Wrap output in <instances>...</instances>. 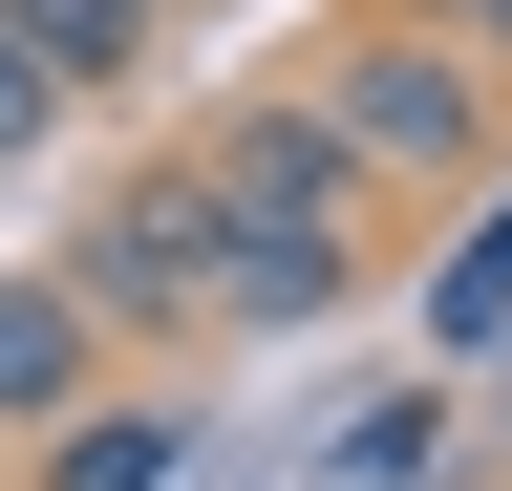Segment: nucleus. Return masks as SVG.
I'll use <instances>...</instances> for the list:
<instances>
[{
  "instance_id": "f257e3e1",
  "label": "nucleus",
  "mask_w": 512,
  "mask_h": 491,
  "mask_svg": "<svg viewBox=\"0 0 512 491\" xmlns=\"http://www.w3.org/2000/svg\"><path fill=\"white\" fill-rule=\"evenodd\" d=\"M192 193H214V299L235 321H342V299H384V193L342 171V129L299 86L192 107Z\"/></svg>"
},
{
  "instance_id": "f03ea898",
  "label": "nucleus",
  "mask_w": 512,
  "mask_h": 491,
  "mask_svg": "<svg viewBox=\"0 0 512 491\" xmlns=\"http://www.w3.org/2000/svg\"><path fill=\"white\" fill-rule=\"evenodd\" d=\"M299 107L342 129V171H363L384 214H406V193H491V129H512L470 43H448V22H384V0H363V22L299 65Z\"/></svg>"
},
{
  "instance_id": "7ed1b4c3",
  "label": "nucleus",
  "mask_w": 512,
  "mask_h": 491,
  "mask_svg": "<svg viewBox=\"0 0 512 491\" xmlns=\"http://www.w3.org/2000/svg\"><path fill=\"white\" fill-rule=\"evenodd\" d=\"M43 278L107 321V363H128V342H192V321H235V299H214V193H192V150H128Z\"/></svg>"
},
{
  "instance_id": "20e7f679",
  "label": "nucleus",
  "mask_w": 512,
  "mask_h": 491,
  "mask_svg": "<svg viewBox=\"0 0 512 491\" xmlns=\"http://www.w3.org/2000/svg\"><path fill=\"white\" fill-rule=\"evenodd\" d=\"M86 406H107V321L22 257L0 278V449H43V427H86Z\"/></svg>"
},
{
  "instance_id": "39448f33",
  "label": "nucleus",
  "mask_w": 512,
  "mask_h": 491,
  "mask_svg": "<svg viewBox=\"0 0 512 491\" xmlns=\"http://www.w3.org/2000/svg\"><path fill=\"white\" fill-rule=\"evenodd\" d=\"M192 449H214V427H192L171 385H107L86 427H43V449H22V491H171Z\"/></svg>"
},
{
  "instance_id": "423d86ee",
  "label": "nucleus",
  "mask_w": 512,
  "mask_h": 491,
  "mask_svg": "<svg viewBox=\"0 0 512 491\" xmlns=\"http://www.w3.org/2000/svg\"><path fill=\"white\" fill-rule=\"evenodd\" d=\"M0 22H22V65H43L64 107H128V86L171 65V22H150V0H0Z\"/></svg>"
},
{
  "instance_id": "0eeeda50",
  "label": "nucleus",
  "mask_w": 512,
  "mask_h": 491,
  "mask_svg": "<svg viewBox=\"0 0 512 491\" xmlns=\"http://www.w3.org/2000/svg\"><path fill=\"white\" fill-rule=\"evenodd\" d=\"M512 342V193H470V214H448V257H427V385H448V363H491Z\"/></svg>"
},
{
  "instance_id": "6e6552de",
  "label": "nucleus",
  "mask_w": 512,
  "mask_h": 491,
  "mask_svg": "<svg viewBox=\"0 0 512 491\" xmlns=\"http://www.w3.org/2000/svg\"><path fill=\"white\" fill-rule=\"evenodd\" d=\"M320 470H342V491H448V385H427V363L363 385L342 427H320Z\"/></svg>"
},
{
  "instance_id": "1a4fd4ad",
  "label": "nucleus",
  "mask_w": 512,
  "mask_h": 491,
  "mask_svg": "<svg viewBox=\"0 0 512 491\" xmlns=\"http://www.w3.org/2000/svg\"><path fill=\"white\" fill-rule=\"evenodd\" d=\"M43 150H64V86L22 65V22H0V171H43Z\"/></svg>"
},
{
  "instance_id": "9d476101",
  "label": "nucleus",
  "mask_w": 512,
  "mask_h": 491,
  "mask_svg": "<svg viewBox=\"0 0 512 491\" xmlns=\"http://www.w3.org/2000/svg\"><path fill=\"white\" fill-rule=\"evenodd\" d=\"M384 22H448V43H470V65L512 86V0H384Z\"/></svg>"
},
{
  "instance_id": "9b49d317",
  "label": "nucleus",
  "mask_w": 512,
  "mask_h": 491,
  "mask_svg": "<svg viewBox=\"0 0 512 491\" xmlns=\"http://www.w3.org/2000/svg\"><path fill=\"white\" fill-rule=\"evenodd\" d=\"M150 22H192V0H150Z\"/></svg>"
},
{
  "instance_id": "f8f14e48",
  "label": "nucleus",
  "mask_w": 512,
  "mask_h": 491,
  "mask_svg": "<svg viewBox=\"0 0 512 491\" xmlns=\"http://www.w3.org/2000/svg\"><path fill=\"white\" fill-rule=\"evenodd\" d=\"M0 491H22V449H0Z\"/></svg>"
},
{
  "instance_id": "ddd939ff",
  "label": "nucleus",
  "mask_w": 512,
  "mask_h": 491,
  "mask_svg": "<svg viewBox=\"0 0 512 491\" xmlns=\"http://www.w3.org/2000/svg\"><path fill=\"white\" fill-rule=\"evenodd\" d=\"M491 491H512V470H491Z\"/></svg>"
}]
</instances>
